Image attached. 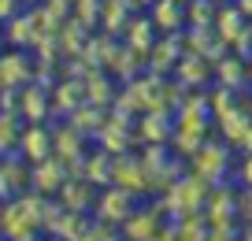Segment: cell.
<instances>
[{"mask_svg": "<svg viewBox=\"0 0 252 241\" xmlns=\"http://www.w3.org/2000/svg\"><path fill=\"white\" fill-rule=\"evenodd\" d=\"M19 156H23L26 164H37V160H45V156H52V126L45 123H30L19 130Z\"/></svg>", "mask_w": 252, "mask_h": 241, "instance_id": "cell-8", "label": "cell"}, {"mask_svg": "<svg viewBox=\"0 0 252 241\" xmlns=\"http://www.w3.org/2000/svg\"><path fill=\"white\" fill-rule=\"evenodd\" d=\"M111 186L126 189V193H134V197L149 193L152 182H149V171H145L141 156H130V152L111 156Z\"/></svg>", "mask_w": 252, "mask_h": 241, "instance_id": "cell-1", "label": "cell"}, {"mask_svg": "<svg viewBox=\"0 0 252 241\" xmlns=\"http://www.w3.org/2000/svg\"><path fill=\"white\" fill-rule=\"evenodd\" d=\"M234 4H237V11H241L245 19H252V0H234Z\"/></svg>", "mask_w": 252, "mask_h": 241, "instance_id": "cell-23", "label": "cell"}, {"mask_svg": "<svg viewBox=\"0 0 252 241\" xmlns=\"http://www.w3.org/2000/svg\"><path fill=\"white\" fill-rule=\"evenodd\" d=\"M15 241H37V238H33V234H26V238H15Z\"/></svg>", "mask_w": 252, "mask_h": 241, "instance_id": "cell-26", "label": "cell"}, {"mask_svg": "<svg viewBox=\"0 0 252 241\" xmlns=\"http://www.w3.org/2000/svg\"><path fill=\"white\" fill-rule=\"evenodd\" d=\"M193 164H197V178L215 182V178H222V171H226V148L222 145H200L197 156H193Z\"/></svg>", "mask_w": 252, "mask_h": 241, "instance_id": "cell-13", "label": "cell"}, {"mask_svg": "<svg viewBox=\"0 0 252 241\" xmlns=\"http://www.w3.org/2000/svg\"><path fill=\"white\" fill-rule=\"evenodd\" d=\"M52 156H60L63 164H71V171H78V164L86 160V134L74 130L71 123L52 126Z\"/></svg>", "mask_w": 252, "mask_h": 241, "instance_id": "cell-4", "label": "cell"}, {"mask_svg": "<svg viewBox=\"0 0 252 241\" xmlns=\"http://www.w3.org/2000/svg\"><path fill=\"white\" fill-rule=\"evenodd\" d=\"M19 8H23L19 0H0V23H8L11 15H19Z\"/></svg>", "mask_w": 252, "mask_h": 241, "instance_id": "cell-22", "label": "cell"}, {"mask_svg": "<svg viewBox=\"0 0 252 241\" xmlns=\"http://www.w3.org/2000/svg\"><path fill=\"white\" fill-rule=\"evenodd\" d=\"M78 241H115V226L104 223V219H96V223H86V230H82Z\"/></svg>", "mask_w": 252, "mask_h": 241, "instance_id": "cell-21", "label": "cell"}, {"mask_svg": "<svg viewBox=\"0 0 252 241\" xmlns=\"http://www.w3.org/2000/svg\"><path fill=\"white\" fill-rule=\"evenodd\" d=\"M215 74L226 89H241L245 86V63L241 60H219L215 63Z\"/></svg>", "mask_w": 252, "mask_h": 241, "instance_id": "cell-20", "label": "cell"}, {"mask_svg": "<svg viewBox=\"0 0 252 241\" xmlns=\"http://www.w3.org/2000/svg\"><path fill=\"white\" fill-rule=\"evenodd\" d=\"M123 41H126V48L149 56L152 45H156V26H152V19H130V23L123 26Z\"/></svg>", "mask_w": 252, "mask_h": 241, "instance_id": "cell-15", "label": "cell"}, {"mask_svg": "<svg viewBox=\"0 0 252 241\" xmlns=\"http://www.w3.org/2000/svg\"><path fill=\"white\" fill-rule=\"evenodd\" d=\"M60 204L67 211H93V201H96V186L89 178H82V174H71V178L63 182L60 193Z\"/></svg>", "mask_w": 252, "mask_h": 241, "instance_id": "cell-9", "label": "cell"}, {"mask_svg": "<svg viewBox=\"0 0 252 241\" xmlns=\"http://www.w3.org/2000/svg\"><path fill=\"white\" fill-rule=\"evenodd\" d=\"M30 186V171H26V160L19 152L11 156H0V204L4 201H15L23 189Z\"/></svg>", "mask_w": 252, "mask_h": 241, "instance_id": "cell-7", "label": "cell"}, {"mask_svg": "<svg viewBox=\"0 0 252 241\" xmlns=\"http://www.w3.org/2000/svg\"><path fill=\"white\" fill-rule=\"evenodd\" d=\"M37 70L26 60L23 48H11V52H0V89H23L26 82H33Z\"/></svg>", "mask_w": 252, "mask_h": 241, "instance_id": "cell-6", "label": "cell"}, {"mask_svg": "<svg viewBox=\"0 0 252 241\" xmlns=\"http://www.w3.org/2000/svg\"><path fill=\"white\" fill-rule=\"evenodd\" d=\"M19 4H23V8H41L45 0H19Z\"/></svg>", "mask_w": 252, "mask_h": 241, "instance_id": "cell-24", "label": "cell"}, {"mask_svg": "<svg viewBox=\"0 0 252 241\" xmlns=\"http://www.w3.org/2000/svg\"><path fill=\"white\" fill-rule=\"evenodd\" d=\"M19 115H23L26 123H45V119L52 115V89L41 86L37 78L26 82V86L19 89Z\"/></svg>", "mask_w": 252, "mask_h": 241, "instance_id": "cell-5", "label": "cell"}, {"mask_svg": "<svg viewBox=\"0 0 252 241\" xmlns=\"http://www.w3.org/2000/svg\"><path fill=\"white\" fill-rule=\"evenodd\" d=\"M152 26L163 34H182L186 30V4L178 0H152Z\"/></svg>", "mask_w": 252, "mask_h": 241, "instance_id": "cell-12", "label": "cell"}, {"mask_svg": "<svg viewBox=\"0 0 252 241\" xmlns=\"http://www.w3.org/2000/svg\"><path fill=\"white\" fill-rule=\"evenodd\" d=\"M104 119H108V108H100V104H93V101H82L78 108L67 115V123H71L74 130H82L86 138H96L100 126H104Z\"/></svg>", "mask_w": 252, "mask_h": 241, "instance_id": "cell-14", "label": "cell"}, {"mask_svg": "<svg viewBox=\"0 0 252 241\" xmlns=\"http://www.w3.org/2000/svg\"><path fill=\"white\" fill-rule=\"evenodd\" d=\"M115 241H130V238H115Z\"/></svg>", "mask_w": 252, "mask_h": 241, "instance_id": "cell-29", "label": "cell"}, {"mask_svg": "<svg viewBox=\"0 0 252 241\" xmlns=\"http://www.w3.org/2000/svg\"><path fill=\"white\" fill-rule=\"evenodd\" d=\"M134 4H152V0H134Z\"/></svg>", "mask_w": 252, "mask_h": 241, "instance_id": "cell-28", "label": "cell"}, {"mask_svg": "<svg viewBox=\"0 0 252 241\" xmlns=\"http://www.w3.org/2000/svg\"><path fill=\"white\" fill-rule=\"evenodd\" d=\"M19 148V115L0 111V156H11Z\"/></svg>", "mask_w": 252, "mask_h": 241, "instance_id": "cell-19", "label": "cell"}, {"mask_svg": "<svg viewBox=\"0 0 252 241\" xmlns=\"http://www.w3.org/2000/svg\"><path fill=\"white\" fill-rule=\"evenodd\" d=\"M249 34H252V19H249Z\"/></svg>", "mask_w": 252, "mask_h": 241, "instance_id": "cell-30", "label": "cell"}, {"mask_svg": "<svg viewBox=\"0 0 252 241\" xmlns=\"http://www.w3.org/2000/svg\"><path fill=\"white\" fill-rule=\"evenodd\" d=\"M159 234V208H134L123 223V238L130 241H156Z\"/></svg>", "mask_w": 252, "mask_h": 241, "instance_id": "cell-10", "label": "cell"}, {"mask_svg": "<svg viewBox=\"0 0 252 241\" xmlns=\"http://www.w3.org/2000/svg\"><path fill=\"white\" fill-rule=\"evenodd\" d=\"M212 4H219V0H212Z\"/></svg>", "mask_w": 252, "mask_h": 241, "instance_id": "cell-32", "label": "cell"}, {"mask_svg": "<svg viewBox=\"0 0 252 241\" xmlns=\"http://www.w3.org/2000/svg\"><path fill=\"white\" fill-rule=\"evenodd\" d=\"M4 45H8V41H4V30H0V52H4Z\"/></svg>", "mask_w": 252, "mask_h": 241, "instance_id": "cell-27", "label": "cell"}, {"mask_svg": "<svg viewBox=\"0 0 252 241\" xmlns=\"http://www.w3.org/2000/svg\"><path fill=\"white\" fill-rule=\"evenodd\" d=\"M52 101H60V111H67V115H71V111L86 101L82 82H63V86H52Z\"/></svg>", "mask_w": 252, "mask_h": 241, "instance_id": "cell-18", "label": "cell"}, {"mask_svg": "<svg viewBox=\"0 0 252 241\" xmlns=\"http://www.w3.org/2000/svg\"><path fill=\"white\" fill-rule=\"evenodd\" d=\"M245 23H249V19H245L241 11H237V4H234L230 11H219V15L212 19V26H215V37H219L222 45H234V41L241 37L245 30H249Z\"/></svg>", "mask_w": 252, "mask_h": 241, "instance_id": "cell-16", "label": "cell"}, {"mask_svg": "<svg viewBox=\"0 0 252 241\" xmlns=\"http://www.w3.org/2000/svg\"><path fill=\"white\" fill-rule=\"evenodd\" d=\"M245 211L252 215V186H249V193H245Z\"/></svg>", "mask_w": 252, "mask_h": 241, "instance_id": "cell-25", "label": "cell"}, {"mask_svg": "<svg viewBox=\"0 0 252 241\" xmlns=\"http://www.w3.org/2000/svg\"><path fill=\"white\" fill-rule=\"evenodd\" d=\"M200 201H204V178H197V174L186 178V182H174L171 193H167V208L182 211V215H189Z\"/></svg>", "mask_w": 252, "mask_h": 241, "instance_id": "cell-11", "label": "cell"}, {"mask_svg": "<svg viewBox=\"0 0 252 241\" xmlns=\"http://www.w3.org/2000/svg\"><path fill=\"white\" fill-rule=\"evenodd\" d=\"M71 174H74L71 164H63L60 156H45L37 164H30V189L41 193V197H56Z\"/></svg>", "mask_w": 252, "mask_h": 241, "instance_id": "cell-2", "label": "cell"}, {"mask_svg": "<svg viewBox=\"0 0 252 241\" xmlns=\"http://www.w3.org/2000/svg\"><path fill=\"white\" fill-rule=\"evenodd\" d=\"M137 197L134 193H126V189H119V186H104L100 193H96V201H93V211H96V219H104V223H111V226H123L126 223V215L137 208Z\"/></svg>", "mask_w": 252, "mask_h": 241, "instance_id": "cell-3", "label": "cell"}, {"mask_svg": "<svg viewBox=\"0 0 252 241\" xmlns=\"http://www.w3.org/2000/svg\"><path fill=\"white\" fill-rule=\"evenodd\" d=\"M74 174L89 178L93 186H108V182H111V156L104 152V148H100V152H93V156H86V160L78 164V171H74Z\"/></svg>", "mask_w": 252, "mask_h": 241, "instance_id": "cell-17", "label": "cell"}, {"mask_svg": "<svg viewBox=\"0 0 252 241\" xmlns=\"http://www.w3.org/2000/svg\"><path fill=\"white\" fill-rule=\"evenodd\" d=\"M178 4H189V0H178Z\"/></svg>", "mask_w": 252, "mask_h": 241, "instance_id": "cell-31", "label": "cell"}]
</instances>
